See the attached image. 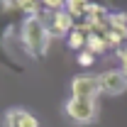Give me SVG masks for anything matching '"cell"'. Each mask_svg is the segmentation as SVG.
Instances as JSON below:
<instances>
[{"label": "cell", "instance_id": "6da1fadb", "mask_svg": "<svg viewBox=\"0 0 127 127\" xmlns=\"http://www.w3.org/2000/svg\"><path fill=\"white\" fill-rule=\"evenodd\" d=\"M20 42H22L25 51L30 54L32 59L42 61L49 51V44H51V32H49L47 22L39 15L27 17L22 22V27H20Z\"/></svg>", "mask_w": 127, "mask_h": 127}, {"label": "cell", "instance_id": "7a4b0ae2", "mask_svg": "<svg viewBox=\"0 0 127 127\" xmlns=\"http://www.w3.org/2000/svg\"><path fill=\"white\" fill-rule=\"evenodd\" d=\"M64 112L68 120L78 122V125H88L98 117V105L95 100H81V98H68L64 103Z\"/></svg>", "mask_w": 127, "mask_h": 127}, {"label": "cell", "instance_id": "3957f363", "mask_svg": "<svg viewBox=\"0 0 127 127\" xmlns=\"http://www.w3.org/2000/svg\"><path fill=\"white\" fill-rule=\"evenodd\" d=\"M39 17L47 22L51 37H54V34H56V37H68V34L73 32V27H76V20L68 15L66 10H59V12H47V10H44V15L39 12Z\"/></svg>", "mask_w": 127, "mask_h": 127}, {"label": "cell", "instance_id": "277c9868", "mask_svg": "<svg viewBox=\"0 0 127 127\" xmlns=\"http://www.w3.org/2000/svg\"><path fill=\"white\" fill-rule=\"evenodd\" d=\"M98 83H100V93H105V95H120L127 91V76L122 68L103 71L98 76Z\"/></svg>", "mask_w": 127, "mask_h": 127}, {"label": "cell", "instance_id": "5b68a950", "mask_svg": "<svg viewBox=\"0 0 127 127\" xmlns=\"http://www.w3.org/2000/svg\"><path fill=\"white\" fill-rule=\"evenodd\" d=\"M100 95V83L98 76H76L71 81V98L81 100H98Z\"/></svg>", "mask_w": 127, "mask_h": 127}, {"label": "cell", "instance_id": "8992f818", "mask_svg": "<svg viewBox=\"0 0 127 127\" xmlns=\"http://www.w3.org/2000/svg\"><path fill=\"white\" fill-rule=\"evenodd\" d=\"M5 127H39V120L25 108H10L5 112Z\"/></svg>", "mask_w": 127, "mask_h": 127}, {"label": "cell", "instance_id": "52a82bcc", "mask_svg": "<svg viewBox=\"0 0 127 127\" xmlns=\"http://www.w3.org/2000/svg\"><path fill=\"white\" fill-rule=\"evenodd\" d=\"M0 68H5V71H10V73H17V76H22L25 73V66L15 59V54L7 49V44L0 39Z\"/></svg>", "mask_w": 127, "mask_h": 127}, {"label": "cell", "instance_id": "ba28073f", "mask_svg": "<svg viewBox=\"0 0 127 127\" xmlns=\"http://www.w3.org/2000/svg\"><path fill=\"white\" fill-rule=\"evenodd\" d=\"M88 7H91V0H66V5H64V10L73 20H81V22L88 15Z\"/></svg>", "mask_w": 127, "mask_h": 127}, {"label": "cell", "instance_id": "9c48e42d", "mask_svg": "<svg viewBox=\"0 0 127 127\" xmlns=\"http://www.w3.org/2000/svg\"><path fill=\"white\" fill-rule=\"evenodd\" d=\"M86 39H88V34H86V32L76 25V27H73V32L66 37V47L71 49V51H83V49H86Z\"/></svg>", "mask_w": 127, "mask_h": 127}, {"label": "cell", "instance_id": "30bf717a", "mask_svg": "<svg viewBox=\"0 0 127 127\" xmlns=\"http://www.w3.org/2000/svg\"><path fill=\"white\" fill-rule=\"evenodd\" d=\"M12 5L20 10V15L27 17H34L42 12V0H12Z\"/></svg>", "mask_w": 127, "mask_h": 127}, {"label": "cell", "instance_id": "8fae6325", "mask_svg": "<svg viewBox=\"0 0 127 127\" xmlns=\"http://www.w3.org/2000/svg\"><path fill=\"white\" fill-rule=\"evenodd\" d=\"M86 49L98 56V54H103V51H108V44H105V39L103 37H95V34H88V39H86Z\"/></svg>", "mask_w": 127, "mask_h": 127}, {"label": "cell", "instance_id": "7c38bea8", "mask_svg": "<svg viewBox=\"0 0 127 127\" xmlns=\"http://www.w3.org/2000/svg\"><path fill=\"white\" fill-rule=\"evenodd\" d=\"M108 22H110V30H117L127 37V12H112Z\"/></svg>", "mask_w": 127, "mask_h": 127}, {"label": "cell", "instance_id": "4fadbf2b", "mask_svg": "<svg viewBox=\"0 0 127 127\" xmlns=\"http://www.w3.org/2000/svg\"><path fill=\"white\" fill-rule=\"evenodd\" d=\"M64 5H66V0H42V10H47V12H59L64 10Z\"/></svg>", "mask_w": 127, "mask_h": 127}, {"label": "cell", "instance_id": "5bb4252c", "mask_svg": "<svg viewBox=\"0 0 127 127\" xmlns=\"http://www.w3.org/2000/svg\"><path fill=\"white\" fill-rule=\"evenodd\" d=\"M76 61H78V66L88 68V66H93V64H95V56L88 51V49H83V51H78V59H76Z\"/></svg>", "mask_w": 127, "mask_h": 127}, {"label": "cell", "instance_id": "9a60e30c", "mask_svg": "<svg viewBox=\"0 0 127 127\" xmlns=\"http://www.w3.org/2000/svg\"><path fill=\"white\" fill-rule=\"evenodd\" d=\"M120 59H122V71H125V76H127V42H125V47L120 49Z\"/></svg>", "mask_w": 127, "mask_h": 127}]
</instances>
